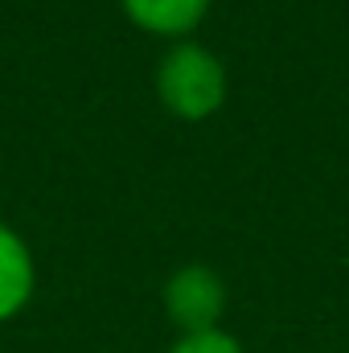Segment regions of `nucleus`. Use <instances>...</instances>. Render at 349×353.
Listing matches in <instances>:
<instances>
[{"label":"nucleus","mask_w":349,"mask_h":353,"mask_svg":"<svg viewBox=\"0 0 349 353\" xmlns=\"http://www.w3.org/2000/svg\"><path fill=\"white\" fill-rule=\"evenodd\" d=\"M157 90L181 119H206L226 99V70L201 46H173L157 70Z\"/></svg>","instance_id":"obj_1"},{"label":"nucleus","mask_w":349,"mask_h":353,"mask_svg":"<svg viewBox=\"0 0 349 353\" xmlns=\"http://www.w3.org/2000/svg\"><path fill=\"white\" fill-rule=\"evenodd\" d=\"M222 304H226L222 279L201 263H189V267H181V271H173V279L165 288V308H169V316L185 333L218 329Z\"/></svg>","instance_id":"obj_2"},{"label":"nucleus","mask_w":349,"mask_h":353,"mask_svg":"<svg viewBox=\"0 0 349 353\" xmlns=\"http://www.w3.org/2000/svg\"><path fill=\"white\" fill-rule=\"evenodd\" d=\"M33 292V259L25 251V243L0 226V321L12 316Z\"/></svg>","instance_id":"obj_3"},{"label":"nucleus","mask_w":349,"mask_h":353,"mask_svg":"<svg viewBox=\"0 0 349 353\" xmlns=\"http://www.w3.org/2000/svg\"><path fill=\"white\" fill-rule=\"evenodd\" d=\"M128 17L152 33H185L201 21L210 0H123Z\"/></svg>","instance_id":"obj_4"},{"label":"nucleus","mask_w":349,"mask_h":353,"mask_svg":"<svg viewBox=\"0 0 349 353\" xmlns=\"http://www.w3.org/2000/svg\"><path fill=\"white\" fill-rule=\"evenodd\" d=\"M169 353H243V345L222 329H206V333H185Z\"/></svg>","instance_id":"obj_5"}]
</instances>
